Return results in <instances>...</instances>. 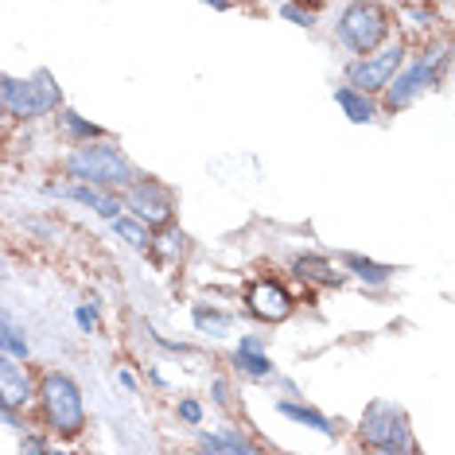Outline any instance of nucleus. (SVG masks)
Segmentation results:
<instances>
[{
	"mask_svg": "<svg viewBox=\"0 0 455 455\" xmlns=\"http://www.w3.org/2000/svg\"><path fill=\"white\" fill-rule=\"evenodd\" d=\"M67 172L75 175L78 183H90V188H101V191L129 188V183L137 180L129 156L121 148H113V144H106V140H82L78 148H70Z\"/></svg>",
	"mask_w": 455,
	"mask_h": 455,
	"instance_id": "f257e3e1",
	"label": "nucleus"
},
{
	"mask_svg": "<svg viewBox=\"0 0 455 455\" xmlns=\"http://www.w3.org/2000/svg\"><path fill=\"white\" fill-rule=\"evenodd\" d=\"M39 405H44L47 424L59 432L63 440H75L82 428H86V401H82V389L70 374H47L39 381Z\"/></svg>",
	"mask_w": 455,
	"mask_h": 455,
	"instance_id": "f03ea898",
	"label": "nucleus"
},
{
	"mask_svg": "<svg viewBox=\"0 0 455 455\" xmlns=\"http://www.w3.org/2000/svg\"><path fill=\"white\" fill-rule=\"evenodd\" d=\"M0 98H4V113L20 121L47 117L51 109L63 106V90L47 70H36L32 78H0Z\"/></svg>",
	"mask_w": 455,
	"mask_h": 455,
	"instance_id": "7ed1b4c3",
	"label": "nucleus"
},
{
	"mask_svg": "<svg viewBox=\"0 0 455 455\" xmlns=\"http://www.w3.org/2000/svg\"><path fill=\"white\" fill-rule=\"evenodd\" d=\"M362 443L374 448L381 455H401V451H417L409 432V417L389 401H374L362 412Z\"/></svg>",
	"mask_w": 455,
	"mask_h": 455,
	"instance_id": "20e7f679",
	"label": "nucleus"
},
{
	"mask_svg": "<svg viewBox=\"0 0 455 455\" xmlns=\"http://www.w3.org/2000/svg\"><path fill=\"white\" fill-rule=\"evenodd\" d=\"M386 36H389V12L374 0H350L343 16H339V39L355 55H370Z\"/></svg>",
	"mask_w": 455,
	"mask_h": 455,
	"instance_id": "39448f33",
	"label": "nucleus"
},
{
	"mask_svg": "<svg viewBox=\"0 0 455 455\" xmlns=\"http://www.w3.org/2000/svg\"><path fill=\"white\" fill-rule=\"evenodd\" d=\"M125 211H132L148 230H164L175 214V195L160 180H132L125 188Z\"/></svg>",
	"mask_w": 455,
	"mask_h": 455,
	"instance_id": "423d86ee",
	"label": "nucleus"
},
{
	"mask_svg": "<svg viewBox=\"0 0 455 455\" xmlns=\"http://www.w3.org/2000/svg\"><path fill=\"white\" fill-rule=\"evenodd\" d=\"M448 63V51L432 63V59H420V63H412L409 70H397V75L389 78V86H386V109H409L412 101H417L424 90H432L436 86V75H440V67Z\"/></svg>",
	"mask_w": 455,
	"mask_h": 455,
	"instance_id": "0eeeda50",
	"label": "nucleus"
},
{
	"mask_svg": "<svg viewBox=\"0 0 455 455\" xmlns=\"http://www.w3.org/2000/svg\"><path fill=\"white\" fill-rule=\"evenodd\" d=\"M405 67V47L389 44L378 55H362L355 67H350V86L362 90V94H374V90H386L389 78Z\"/></svg>",
	"mask_w": 455,
	"mask_h": 455,
	"instance_id": "6e6552de",
	"label": "nucleus"
},
{
	"mask_svg": "<svg viewBox=\"0 0 455 455\" xmlns=\"http://www.w3.org/2000/svg\"><path fill=\"white\" fill-rule=\"evenodd\" d=\"M245 304H250V312L257 319H265V323H284V319L292 315V296L276 281H257L250 288V296H245Z\"/></svg>",
	"mask_w": 455,
	"mask_h": 455,
	"instance_id": "1a4fd4ad",
	"label": "nucleus"
},
{
	"mask_svg": "<svg viewBox=\"0 0 455 455\" xmlns=\"http://www.w3.org/2000/svg\"><path fill=\"white\" fill-rule=\"evenodd\" d=\"M32 397L36 393H32V374H28V366H20V358L0 350V405L20 412Z\"/></svg>",
	"mask_w": 455,
	"mask_h": 455,
	"instance_id": "9d476101",
	"label": "nucleus"
},
{
	"mask_svg": "<svg viewBox=\"0 0 455 455\" xmlns=\"http://www.w3.org/2000/svg\"><path fill=\"white\" fill-rule=\"evenodd\" d=\"M51 195H63V199H75V203H82V206H90V211H98L101 219H117L121 211H125V203L121 199H113V195H98L90 183H70V188H47Z\"/></svg>",
	"mask_w": 455,
	"mask_h": 455,
	"instance_id": "9b49d317",
	"label": "nucleus"
},
{
	"mask_svg": "<svg viewBox=\"0 0 455 455\" xmlns=\"http://www.w3.org/2000/svg\"><path fill=\"white\" fill-rule=\"evenodd\" d=\"M234 366L242 370V374H250V378H273V362H268L261 339H253V335H245L242 343H237Z\"/></svg>",
	"mask_w": 455,
	"mask_h": 455,
	"instance_id": "f8f14e48",
	"label": "nucleus"
},
{
	"mask_svg": "<svg viewBox=\"0 0 455 455\" xmlns=\"http://www.w3.org/2000/svg\"><path fill=\"white\" fill-rule=\"evenodd\" d=\"M199 448L203 451H234V455H253L257 451V443L245 436L242 428H219V432H203L199 436Z\"/></svg>",
	"mask_w": 455,
	"mask_h": 455,
	"instance_id": "ddd939ff",
	"label": "nucleus"
},
{
	"mask_svg": "<svg viewBox=\"0 0 455 455\" xmlns=\"http://www.w3.org/2000/svg\"><path fill=\"white\" fill-rule=\"evenodd\" d=\"M292 268H296L299 281H307V284H315V288H335V284H343V273H335V265L323 261V257H299Z\"/></svg>",
	"mask_w": 455,
	"mask_h": 455,
	"instance_id": "4468645a",
	"label": "nucleus"
},
{
	"mask_svg": "<svg viewBox=\"0 0 455 455\" xmlns=\"http://www.w3.org/2000/svg\"><path fill=\"white\" fill-rule=\"evenodd\" d=\"M276 412H281V417H288V420H296V424H307V428H315L319 436H335V432H339L335 424H331L319 409L299 405V401H276Z\"/></svg>",
	"mask_w": 455,
	"mask_h": 455,
	"instance_id": "2eb2a0df",
	"label": "nucleus"
},
{
	"mask_svg": "<svg viewBox=\"0 0 455 455\" xmlns=\"http://www.w3.org/2000/svg\"><path fill=\"white\" fill-rule=\"evenodd\" d=\"M335 101L355 125H370L374 121V101H370V94H362V90L343 86V90H335Z\"/></svg>",
	"mask_w": 455,
	"mask_h": 455,
	"instance_id": "dca6fc26",
	"label": "nucleus"
},
{
	"mask_svg": "<svg viewBox=\"0 0 455 455\" xmlns=\"http://www.w3.org/2000/svg\"><path fill=\"white\" fill-rule=\"evenodd\" d=\"M195 327L203 331V335H214V339H222V335H230V315L219 312V307H206V304H195Z\"/></svg>",
	"mask_w": 455,
	"mask_h": 455,
	"instance_id": "f3484780",
	"label": "nucleus"
},
{
	"mask_svg": "<svg viewBox=\"0 0 455 455\" xmlns=\"http://www.w3.org/2000/svg\"><path fill=\"white\" fill-rule=\"evenodd\" d=\"M113 234L125 237L132 250H152V230L140 219H125V214H117V219H113Z\"/></svg>",
	"mask_w": 455,
	"mask_h": 455,
	"instance_id": "a211bd4d",
	"label": "nucleus"
},
{
	"mask_svg": "<svg viewBox=\"0 0 455 455\" xmlns=\"http://www.w3.org/2000/svg\"><path fill=\"white\" fill-rule=\"evenodd\" d=\"M347 268L358 276V281H366V284H386L389 276H393V268H389V265L366 261V257H358V253H347Z\"/></svg>",
	"mask_w": 455,
	"mask_h": 455,
	"instance_id": "6ab92c4d",
	"label": "nucleus"
},
{
	"mask_svg": "<svg viewBox=\"0 0 455 455\" xmlns=\"http://www.w3.org/2000/svg\"><path fill=\"white\" fill-rule=\"evenodd\" d=\"M0 350L12 358H28V339H24V331L12 323L8 312H0Z\"/></svg>",
	"mask_w": 455,
	"mask_h": 455,
	"instance_id": "aec40b11",
	"label": "nucleus"
},
{
	"mask_svg": "<svg viewBox=\"0 0 455 455\" xmlns=\"http://www.w3.org/2000/svg\"><path fill=\"white\" fill-rule=\"evenodd\" d=\"M63 125H67V132H75L78 140H101V137H106L98 125H90L86 117H78V113H70V109L63 113Z\"/></svg>",
	"mask_w": 455,
	"mask_h": 455,
	"instance_id": "412c9836",
	"label": "nucleus"
},
{
	"mask_svg": "<svg viewBox=\"0 0 455 455\" xmlns=\"http://www.w3.org/2000/svg\"><path fill=\"white\" fill-rule=\"evenodd\" d=\"M152 245H160L164 257H180V253H183V234H180V230H168V234L160 237V242L152 237Z\"/></svg>",
	"mask_w": 455,
	"mask_h": 455,
	"instance_id": "4be33fe9",
	"label": "nucleus"
},
{
	"mask_svg": "<svg viewBox=\"0 0 455 455\" xmlns=\"http://www.w3.org/2000/svg\"><path fill=\"white\" fill-rule=\"evenodd\" d=\"M281 16H284V20H292V24H299V28H312V24H315L312 8H299V4H284V8H281Z\"/></svg>",
	"mask_w": 455,
	"mask_h": 455,
	"instance_id": "5701e85b",
	"label": "nucleus"
},
{
	"mask_svg": "<svg viewBox=\"0 0 455 455\" xmlns=\"http://www.w3.org/2000/svg\"><path fill=\"white\" fill-rule=\"evenodd\" d=\"M75 319H78V327H82V331H86V335H90V331L98 327V307H94V304H82L78 312H75Z\"/></svg>",
	"mask_w": 455,
	"mask_h": 455,
	"instance_id": "b1692460",
	"label": "nucleus"
},
{
	"mask_svg": "<svg viewBox=\"0 0 455 455\" xmlns=\"http://www.w3.org/2000/svg\"><path fill=\"white\" fill-rule=\"evenodd\" d=\"M180 417L188 420V424H199V420H203V405H199L195 397H183V401H180Z\"/></svg>",
	"mask_w": 455,
	"mask_h": 455,
	"instance_id": "393cba45",
	"label": "nucleus"
},
{
	"mask_svg": "<svg viewBox=\"0 0 455 455\" xmlns=\"http://www.w3.org/2000/svg\"><path fill=\"white\" fill-rule=\"evenodd\" d=\"M20 448H24V451H47L51 443H47V440H39V436H24V440H20Z\"/></svg>",
	"mask_w": 455,
	"mask_h": 455,
	"instance_id": "a878e982",
	"label": "nucleus"
},
{
	"mask_svg": "<svg viewBox=\"0 0 455 455\" xmlns=\"http://www.w3.org/2000/svg\"><path fill=\"white\" fill-rule=\"evenodd\" d=\"M211 393H214V401H219V405H226V401H230V397H226L230 389H226V381H222V378H214V381H211Z\"/></svg>",
	"mask_w": 455,
	"mask_h": 455,
	"instance_id": "bb28decb",
	"label": "nucleus"
},
{
	"mask_svg": "<svg viewBox=\"0 0 455 455\" xmlns=\"http://www.w3.org/2000/svg\"><path fill=\"white\" fill-rule=\"evenodd\" d=\"M203 4H214V8H226V4H230V0H203Z\"/></svg>",
	"mask_w": 455,
	"mask_h": 455,
	"instance_id": "cd10ccee",
	"label": "nucleus"
},
{
	"mask_svg": "<svg viewBox=\"0 0 455 455\" xmlns=\"http://www.w3.org/2000/svg\"><path fill=\"white\" fill-rule=\"evenodd\" d=\"M0 117H4V98H0Z\"/></svg>",
	"mask_w": 455,
	"mask_h": 455,
	"instance_id": "c85d7f7f",
	"label": "nucleus"
},
{
	"mask_svg": "<svg viewBox=\"0 0 455 455\" xmlns=\"http://www.w3.org/2000/svg\"><path fill=\"white\" fill-rule=\"evenodd\" d=\"M0 276H4V265H0Z\"/></svg>",
	"mask_w": 455,
	"mask_h": 455,
	"instance_id": "c756f323",
	"label": "nucleus"
}]
</instances>
